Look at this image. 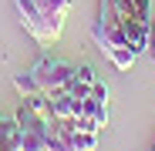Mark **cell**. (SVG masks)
<instances>
[{
	"mask_svg": "<svg viewBox=\"0 0 155 151\" xmlns=\"http://www.w3.org/2000/svg\"><path fill=\"white\" fill-rule=\"evenodd\" d=\"M98 81H101V77H98V71H94L91 64H78L74 77H71V84H68L64 91H71L74 97H81V101H84V97L91 94V87H94Z\"/></svg>",
	"mask_w": 155,
	"mask_h": 151,
	"instance_id": "cell-6",
	"label": "cell"
},
{
	"mask_svg": "<svg viewBox=\"0 0 155 151\" xmlns=\"http://www.w3.org/2000/svg\"><path fill=\"white\" fill-rule=\"evenodd\" d=\"M14 10L41 47H51L61 40L64 20L71 14V0H14Z\"/></svg>",
	"mask_w": 155,
	"mask_h": 151,
	"instance_id": "cell-1",
	"label": "cell"
},
{
	"mask_svg": "<svg viewBox=\"0 0 155 151\" xmlns=\"http://www.w3.org/2000/svg\"><path fill=\"white\" fill-rule=\"evenodd\" d=\"M152 47H155V17H152Z\"/></svg>",
	"mask_w": 155,
	"mask_h": 151,
	"instance_id": "cell-9",
	"label": "cell"
},
{
	"mask_svg": "<svg viewBox=\"0 0 155 151\" xmlns=\"http://www.w3.org/2000/svg\"><path fill=\"white\" fill-rule=\"evenodd\" d=\"M51 114L58 121H74L81 114V97H74L71 91H54L51 94Z\"/></svg>",
	"mask_w": 155,
	"mask_h": 151,
	"instance_id": "cell-5",
	"label": "cell"
},
{
	"mask_svg": "<svg viewBox=\"0 0 155 151\" xmlns=\"http://www.w3.org/2000/svg\"><path fill=\"white\" fill-rule=\"evenodd\" d=\"M74 71L78 64L74 61H64V57H51V54H41L37 64L31 71H24V74H14V87L27 97L34 91L41 94H54V91H64L74 77Z\"/></svg>",
	"mask_w": 155,
	"mask_h": 151,
	"instance_id": "cell-3",
	"label": "cell"
},
{
	"mask_svg": "<svg viewBox=\"0 0 155 151\" xmlns=\"http://www.w3.org/2000/svg\"><path fill=\"white\" fill-rule=\"evenodd\" d=\"M61 134L68 138V144H71L74 151H98V134L74 128L71 121H61Z\"/></svg>",
	"mask_w": 155,
	"mask_h": 151,
	"instance_id": "cell-7",
	"label": "cell"
},
{
	"mask_svg": "<svg viewBox=\"0 0 155 151\" xmlns=\"http://www.w3.org/2000/svg\"><path fill=\"white\" fill-rule=\"evenodd\" d=\"M91 37H94L98 50H101V54H105L118 71H128V67L135 64L138 54L132 50V40H128L121 20L115 17V10H111L108 0H101V4H98V17H94V24H91Z\"/></svg>",
	"mask_w": 155,
	"mask_h": 151,
	"instance_id": "cell-2",
	"label": "cell"
},
{
	"mask_svg": "<svg viewBox=\"0 0 155 151\" xmlns=\"http://www.w3.org/2000/svg\"><path fill=\"white\" fill-rule=\"evenodd\" d=\"M17 141H20V128L17 121L0 114V151H17Z\"/></svg>",
	"mask_w": 155,
	"mask_h": 151,
	"instance_id": "cell-8",
	"label": "cell"
},
{
	"mask_svg": "<svg viewBox=\"0 0 155 151\" xmlns=\"http://www.w3.org/2000/svg\"><path fill=\"white\" fill-rule=\"evenodd\" d=\"M81 114L94 118V121L101 124V128H108L111 114H108V84H105V81H98V84L91 87V94L81 101Z\"/></svg>",
	"mask_w": 155,
	"mask_h": 151,
	"instance_id": "cell-4",
	"label": "cell"
}]
</instances>
